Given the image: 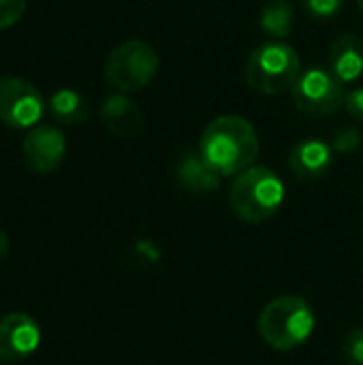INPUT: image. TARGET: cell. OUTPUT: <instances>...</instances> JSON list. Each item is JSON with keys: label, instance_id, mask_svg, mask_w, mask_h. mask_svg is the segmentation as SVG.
Segmentation results:
<instances>
[{"label": "cell", "instance_id": "obj_4", "mask_svg": "<svg viewBox=\"0 0 363 365\" xmlns=\"http://www.w3.org/2000/svg\"><path fill=\"white\" fill-rule=\"evenodd\" d=\"M302 71V60L291 45L270 41L250 53L246 64V81L255 92L282 94L293 90Z\"/></svg>", "mask_w": 363, "mask_h": 365}, {"label": "cell", "instance_id": "obj_18", "mask_svg": "<svg viewBox=\"0 0 363 365\" xmlns=\"http://www.w3.org/2000/svg\"><path fill=\"white\" fill-rule=\"evenodd\" d=\"M342 355L351 365H363V329H351L342 342Z\"/></svg>", "mask_w": 363, "mask_h": 365}, {"label": "cell", "instance_id": "obj_14", "mask_svg": "<svg viewBox=\"0 0 363 365\" xmlns=\"http://www.w3.org/2000/svg\"><path fill=\"white\" fill-rule=\"evenodd\" d=\"M47 105L51 115L62 124H83L90 118L88 101L71 88L56 90Z\"/></svg>", "mask_w": 363, "mask_h": 365}, {"label": "cell", "instance_id": "obj_2", "mask_svg": "<svg viewBox=\"0 0 363 365\" xmlns=\"http://www.w3.org/2000/svg\"><path fill=\"white\" fill-rule=\"evenodd\" d=\"M315 325V310L300 295H280L272 299L257 323L263 342L280 353H289L308 342Z\"/></svg>", "mask_w": 363, "mask_h": 365}, {"label": "cell", "instance_id": "obj_11", "mask_svg": "<svg viewBox=\"0 0 363 365\" xmlns=\"http://www.w3.org/2000/svg\"><path fill=\"white\" fill-rule=\"evenodd\" d=\"M101 120L113 137H135L143 124V111L124 92L109 94L101 105Z\"/></svg>", "mask_w": 363, "mask_h": 365}, {"label": "cell", "instance_id": "obj_15", "mask_svg": "<svg viewBox=\"0 0 363 365\" xmlns=\"http://www.w3.org/2000/svg\"><path fill=\"white\" fill-rule=\"evenodd\" d=\"M261 30L276 41L291 36L295 28V6L289 0H272L261 9Z\"/></svg>", "mask_w": 363, "mask_h": 365}, {"label": "cell", "instance_id": "obj_20", "mask_svg": "<svg viewBox=\"0 0 363 365\" xmlns=\"http://www.w3.org/2000/svg\"><path fill=\"white\" fill-rule=\"evenodd\" d=\"M344 107H347V111L355 120H362L363 122V88H353L351 92H347Z\"/></svg>", "mask_w": 363, "mask_h": 365}, {"label": "cell", "instance_id": "obj_8", "mask_svg": "<svg viewBox=\"0 0 363 365\" xmlns=\"http://www.w3.org/2000/svg\"><path fill=\"white\" fill-rule=\"evenodd\" d=\"M24 163L30 171L45 175L53 173L66 156V139L56 126H36L21 141Z\"/></svg>", "mask_w": 363, "mask_h": 365}, {"label": "cell", "instance_id": "obj_7", "mask_svg": "<svg viewBox=\"0 0 363 365\" xmlns=\"http://www.w3.org/2000/svg\"><path fill=\"white\" fill-rule=\"evenodd\" d=\"M45 111L41 92L21 77H0V122L9 128H30Z\"/></svg>", "mask_w": 363, "mask_h": 365}, {"label": "cell", "instance_id": "obj_6", "mask_svg": "<svg viewBox=\"0 0 363 365\" xmlns=\"http://www.w3.org/2000/svg\"><path fill=\"white\" fill-rule=\"evenodd\" d=\"M291 94L297 111L312 118H323L340 111L347 98L342 83L332 75V71H325L321 66L302 71Z\"/></svg>", "mask_w": 363, "mask_h": 365}, {"label": "cell", "instance_id": "obj_13", "mask_svg": "<svg viewBox=\"0 0 363 365\" xmlns=\"http://www.w3.org/2000/svg\"><path fill=\"white\" fill-rule=\"evenodd\" d=\"M178 184L193 195H208L220 186L223 175H218L199 152H186L175 167Z\"/></svg>", "mask_w": 363, "mask_h": 365}, {"label": "cell", "instance_id": "obj_9", "mask_svg": "<svg viewBox=\"0 0 363 365\" xmlns=\"http://www.w3.org/2000/svg\"><path fill=\"white\" fill-rule=\"evenodd\" d=\"M41 342L39 325L30 314L13 312L0 319V361H21Z\"/></svg>", "mask_w": 363, "mask_h": 365}, {"label": "cell", "instance_id": "obj_12", "mask_svg": "<svg viewBox=\"0 0 363 365\" xmlns=\"http://www.w3.org/2000/svg\"><path fill=\"white\" fill-rule=\"evenodd\" d=\"M329 71L344 86L355 83L363 75V38L347 32L329 47Z\"/></svg>", "mask_w": 363, "mask_h": 365}, {"label": "cell", "instance_id": "obj_19", "mask_svg": "<svg viewBox=\"0 0 363 365\" xmlns=\"http://www.w3.org/2000/svg\"><path fill=\"white\" fill-rule=\"evenodd\" d=\"M26 11V0H0V30L15 26Z\"/></svg>", "mask_w": 363, "mask_h": 365}, {"label": "cell", "instance_id": "obj_22", "mask_svg": "<svg viewBox=\"0 0 363 365\" xmlns=\"http://www.w3.org/2000/svg\"><path fill=\"white\" fill-rule=\"evenodd\" d=\"M357 4H359V9H362V13H363V0H357Z\"/></svg>", "mask_w": 363, "mask_h": 365}, {"label": "cell", "instance_id": "obj_10", "mask_svg": "<svg viewBox=\"0 0 363 365\" xmlns=\"http://www.w3.org/2000/svg\"><path fill=\"white\" fill-rule=\"evenodd\" d=\"M332 165H334L332 143L317 139V137H306V139L297 141L289 156V167H291L293 175L302 182L321 180L323 175L329 173Z\"/></svg>", "mask_w": 363, "mask_h": 365}, {"label": "cell", "instance_id": "obj_21", "mask_svg": "<svg viewBox=\"0 0 363 365\" xmlns=\"http://www.w3.org/2000/svg\"><path fill=\"white\" fill-rule=\"evenodd\" d=\"M6 255H9V237H6V233L0 229V263L6 259Z\"/></svg>", "mask_w": 363, "mask_h": 365}, {"label": "cell", "instance_id": "obj_1", "mask_svg": "<svg viewBox=\"0 0 363 365\" xmlns=\"http://www.w3.org/2000/svg\"><path fill=\"white\" fill-rule=\"evenodd\" d=\"M261 143L255 126L242 115L214 118L199 141V154L223 178L240 175L255 165Z\"/></svg>", "mask_w": 363, "mask_h": 365}, {"label": "cell", "instance_id": "obj_3", "mask_svg": "<svg viewBox=\"0 0 363 365\" xmlns=\"http://www.w3.org/2000/svg\"><path fill=\"white\" fill-rule=\"evenodd\" d=\"M285 184L276 171L263 165H252L235 175L229 203L240 220L259 225L278 214L285 203Z\"/></svg>", "mask_w": 363, "mask_h": 365}, {"label": "cell", "instance_id": "obj_17", "mask_svg": "<svg viewBox=\"0 0 363 365\" xmlns=\"http://www.w3.org/2000/svg\"><path fill=\"white\" fill-rule=\"evenodd\" d=\"M362 130L351 128V126L340 128V130L334 135V139H332V148H334L336 154H353V152H357V150L362 148Z\"/></svg>", "mask_w": 363, "mask_h": 365}, {"label": "cell", "instance_id": "obj_5", "mask_svg": "<svg viewBox=\"0 0 363 365\" xmlns=\"http://www.w3.org/2000/svg\"><path fill=\"white\" fill-rule=\"evenodd\" d=\"M158 64V53L150 43L124 41L109 51L105 79L120 92H139L156 77Z\"/></svg>", "mask_w": 363, "mask_h": 365}, {"label": "cell", "instance_id": "obj_16", "mask_svg": "<svg viewBox=\"0 0 363 365\" xmlns=\"http://www.w3.org/2000/svg\"><path fill=\"white\" fill-rule=\"evenodd\" d=\"M304 6L312 19L327 21L342 13V9L347 6V0H304Z\"/></svg>", "mask_w": 363, "mask_h": 365}]
</instances>
